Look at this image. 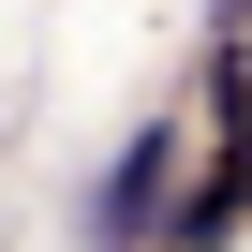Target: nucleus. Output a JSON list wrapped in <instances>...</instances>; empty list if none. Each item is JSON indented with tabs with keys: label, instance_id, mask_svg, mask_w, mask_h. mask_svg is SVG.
Returning <instances> with one entry per match:
<instances>
[{
	"label": "nucleus",
	"instance_id": "2",
	"mask_svg": "<svg viewBox=\"0 0 252 252\" xmlns=\"http://www.w3.org/2000/svg\"><path fill=\"white\" fill-rule=\"evenodd\" d=\"M222 178H237V193H252V119H237V149H222Z\"/></svg>",
	"mask_w": 252,
	"mask_h": 252
},
{
	"label": "nucleus",
	"instance_id": "1",
	"mask_svg": "<svg viewBox=\"0 0 252 252\" xmlns=\"http://www.w3.org/2000/svg\"><path fill=\"white\" fill-rule=\"evenodd\" d=\"M163 163H178V119H149L134 149L104 163V193H89V237L104 252H149V208H163Z\"/></svg>",
	"mask_w": 252,
	"mask_h": 252
}]
</instances>
